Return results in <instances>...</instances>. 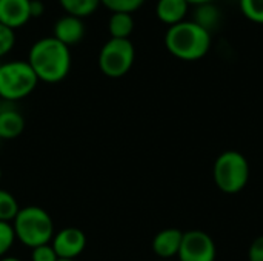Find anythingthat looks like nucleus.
<instances>
[{
    "instance_id": "9",
    "label": "nucleus",
    "mask_w": 263,
    "mask_h": 261,
    "mask_svg": "<svg viewBox=\"0 0 263 261\" xmlns=\"http://www.w3.org/2000/svg\"><path fill=\"white\" fill-rule=\"evenodd\" d=\"M183 240V232L177 228H166L153 238V252L163 261L177 257Z\"/></svg>"
},
{
    "instance_id": "16",
    "label": "nucleus",
    "mask_w": 263,
    "mask_h": 261,
    "mask_svg": "<svg viewBox=\"0 0 263 261\" xmlns=\"http://www.w3.org/2000/svg\"><path fill=\"white\" fill-rule=\"evenodd\" d=\"M59 2L68 14L77 17H85L92 14L100 5V0H59Z\"/></svg>"
},
{
    "instance_id": "20",
    "label": "nucleus",
    "mask_w": 263,
    "mask_h": 261,
    "mask_svg": "<svg viewBox=\"0 0 263 261\" xmlns=\"http://www.w3.org/2000/svg\"><path fill=\"white\" fill-rule=\"evenodd\" d=\"M14 242H15V234L12 225L0 222V258H3V255L12 248Z\"/></svg>"
},
{
    "instance_id": "28",
    "label": "nucleus",
    "mask_w": 263,
    "mask_h": 261,
    "mask_svg": "<svg viewBox=\"0 0 263 261\" xmlns=\"http://www.w3.org/2000/svg\"><path fill=\"white\" fill-rule=\"evenodd\" d=\"M59 261H76V260H59Z\"/></svg>"
},
{
    "instance_id": "11",
    "label": "nucleus",
    "mask_w": 263,
    "mask_h": 261,
    "mask_svg": "<svg viewBox=\"0 0 263 261\" xmlns=\"http://www.w3.org/2000/svg\"><path fill=\"white\" fill-rule=\"evenodd\" d=\"M31 0H0V23L15 29L31 18Z\"/></svg>"
},
{
    "instance_id": "7",
    "label": "nucleus",
    "mask_w": 263,
    "mask_h": 261,
    "mask_svg": "<svg viewBox=\"0 0 263 261\" xmlns=\"http://www.w3.org/2000/svg\"><path fill=\"white\" fill-rule=\"evenodd\" d=\"M216 257L217 248L210 234L199 229L183 232L179 261H216Z\"/></svg>"
},
{
    "instance_id": "15",
    "label": "nucleus",
    "mask_w": 263,
    "mask_h": 261,
    "mask_svg": "<svg viewBox=\"0 0 263 261\" xmlns=\"http://www.w3.org/2000/svg\"><path fill=\"white\" fill-rule=\"evenodd\" d=\"M193 20L211 32L214 28H217V25L220 22V11L217 9V6L213 5V2L211 3H202V5H197Z\"/></svg>"
},
{
    "instance_id": "17",
    "label": "nucleus",
    "mask_w": 263,
    "mask_h": 261,
    "mask_svg": "<svg viewBox=\"0 0 263 261\" xmlns=\"http://www.w3.org/2000/svg\"><path fill=\"white\" fill-rule=\"evenodd\" d=\"M18 211H20V206L15 197L8 191L0 189V222L12 223Z\"/></svg>"
},
{
    "instance_id": "5",
    "label": "nucleus",
    "mask_w": 263,
    "mask_h": 261,
    "mask_svg": "<svg viewBox=\"0 0 263 261\" xmlns=\"http://www.w3.org/2000/svg\"><path fill=\"white\" fill-rule=\"evenodd\" d=\"M39 78L28 62L12 60L0 65V98L17 102L28 97L37 86Z\"/></svg>"
},
{
    "instance_id": "26",
    "label": "nucleus",
    "mask_w": 263,
    "mask_h": 261,
    "mask_svg": "<svg viewBox=\"0 0 263 261\" xmlns=\"http://www.w3.org/2000/svg\"><path fill=\"white\" fill-rule=\"evenodd\" d=\"M0 261H22V260H18L17 257H3V258H0Z\"/></svg>"
},
{
    "instance_id": "6",
    "label": "nucleus",
    "mask_w": 263,
    "mask_h": 261,
    "mask_svg": "<svg viewBox=\"0 0 263 261\" xmlns=\"http://www.w3.org/2000/svg\"><path fill=\"white\" fill-rule=\"evenodd\" d=\"M136 49L129 38H109L99 52V66L106 77H123L134 63Z\"/></svg>"
},
{
    "instance_id": "10",
    "label": "nucleus",
    "mask_w": 263,
    "mask_h": 261,
    "mask_svg": "<svg viewBox=\"0 0 263 261\" xmlns=\"http://www.w3.org/2000/svg\"><path fill=\"white\" fill-rule=\"evenodd\" d=\"M85 31L86 28L82 17L71 15V14L59 17L54 25V37L62 43H65L66 46L79 43L83 38Z\"/></svg>"
},
{
    "instance_id": "4",
    "label": "nucleus",
    "mask_w": 263,
    "mask_h": 261,
    "mask_svg": "<svg viewBox=\"0 0 263 261\" xmlns=\"http://www.w3.org/2000/svg\"><path fill=\"white\" fill-rule=\"evenodd\" d=\"M250 163L247 157L236 151L228 149L222 152L213 166V178L216 186L225 194H239L250 182Z\"/></svg>"
},
{
    "instance_id": "23",
    "label": "nucleus",
    "mask_w": 263,
    "mask_h": 261,
    "mask_svg": "<svg viewBox=\"0 0 263 261\" xmlns=\"http://www.w3.org/2000/svg\"><path fill=\"white\" fill-rule=\"evenodd\" d=\"M248 261H263V235L253 240L248 248Z\"/></svg>"
},
{
    "instance_id": "24",
    "label": "nucleus",
    "mask_w": 263,
    "mask_h": 261,
    "mask_svg": "<svg viewBox=\"0 0 263 261\" xmlns=\"http://www.w3.org/2000/svg\"><path fill=\"white\" fill-rule=\"evenodd\" d=\"M29 8H31V17H39V15H42V14H43V9H45L42 0H31Z\"/></svg>"
},
{
    "instance_id": "8",
    "label": "nucleus",
    "mask_w": 263,
    "mask_h": 261,
    "mask_svg": "<svg viewBox=\"0 0 263 261\" xmlns=\"http://www.w3.org/2000/svg\"><path fill=\"white\" fill-rule=\"evenodd\" d=\"M51 246L60 260H76L86 248V235L79 228H65L54 234Z\"/></svg>"
},
{
    "instance_id": "29",
    "label": "nucleus",
    "mask_w": 263,
    "mask_h": 261,
    "mask_svg": "<svg viewBox=\"0 0 263 261\" xmlns=\"http://www.w3.org/2000/svg\"><path fill=\"white\" fill-rule=\"evenodd\" d=\"M0 65H2V63H0Z\"/></svg>"
},
{
    "instance_id": "22",
    "label": "nucleus",
    "mask_w": 263,
    "mask_h": 261,
    "mask_svg": "<svg viewBox=\"0 0 263 261\" xmlns=\"http://www.w3.org/2000/svg\"><path fill=\"white\" fill-rule=\"evenodd\" d=\"M60 258L57 257L54 248L51 246V243L48 245H42L37 246L34 249H31V261H59Z\"/></svg>"
},
{
    "instance_id": "13",
    "label": "nucleus",
    "mask_w": 263,
    "mask_h": 261,
    "mask_svg": "<svg viewBox=\"0 0 263 261\" xmlns=\"http://www.w3.org/2000/svg\"><path fill=\"white\" fill-rule=\"evenodd\" d=\"M190 3L186 0H159L156 5V14L160 22L173 26L185 20Z\"/></svg>"
},
{
    "instance_id": "25",
    "label": "nucleus",
    "mask_w": 263,
    "mask_h": 261,
    "mask_svg": "<svg viewBox=\"0 0 263 261\" xmlns=\"http://www.w3.org/2000/svg\"><path fill=\"white\" fill-rule=\"evenodd\" d=\"M190 5H202V3H211V2H214V0H186Z\"/></svg>"
},
{
    "instance_id": "3",
    "label": "nucleus",
    "mask_w": 263,
    "mask_h": 261,
    "mask_svg": "<svg viewBox=\"0 0 263 261\" xmlns=\"http://www.w3.org/2000/svg\"><path fill=\"white\" fill-rule=\"evenodd\" d=\"M11 225L15 234V240L31 249L51 243L54 237L52 218L45 209L39 206L20 208Z\"/></svg>"
},
{
    "instance_id": "12",
    "label": "nucleus",
    "mask_w": 263,
    "mask_h": 261,
    "mask_svg": "<svg viewBox=\"0 0 263 261\" xmlns=\"http://www.w3.org/2000/svg\"><path fill=\"white\" fill-rule=\"evenodd\" d=\"M25 129V118L11 102L0 106V140H14Z\"/></svg>"
},
{
    "instance_id": "14",
    "label": "nucleus",
    "mask_w": 263,
    "mask_h": 261,
    "mask_svg": "<svg viewBox=\"0 0 263 261\" xmlns=\"http://www.w3.org/2000/svg\"><path fill=\"white\" fill-rule=\"evenodd\" d=\"M108 29L112 38H129L134 29V18L129 12H112Z\"/></svg>"
},
{
    "instance_id": "18",
    "label": "nucleus",
    "mask_w": 263,
    "mask_h": 261,
    "mask_svg": "<svg viewBox=\"0 0 263 261\" xmlns=\"http://www.w3.org/2000/svg\"><path fill=\"white\" fill-rule=\"evenodd\" d=\"M239 3L247 18L263 25V0H239Z\"/></svg>"
},
{
    "instance_id": "21",
    "label": "nucleus",
    "mask_w": 263,
    "mask_h": 261,
    "mask_svg": "<svg viewBox=\"0 0 263 261\" xmlns=\"http://www.w3.org/2000/svg\"><path fill=\"white\" fill-rule=\"evenodd\" d=\"M14 43H15L14 29L0 23V57L8 54L14 48Z\"/></svg>"
},
{
    "instance_id": "31",
    "label": "nucleus",
    "mask_w": 263,
    "mask_h": 261,
    "mask_svg": "<svg viewBox=\"0 0 263 261\" xmlns=\"http://www.w3.org/2000/svg\"><path fill=\"white\" fill-rule=\"evenodd\" d=\"M162 261H163V260H162Z\"/></svg>"
},
{
    "instance_id": "19",
    "label": "nucleus",
    "mask_w": 263,
    "mask_h": 261,
    "mask_svg": "<svg viewBox=\"0 0 263 261\" xmlns=\"http://www.w3.org/2000/svg\"><path fill=\"white\" fill-rule=\"evenodd\" d=\"M143 2L145 0H100V3H103L112 12H129V14L139 9L143 5Z\"/></svg>"
},
{
    "instance_id": "30",
    "label": "nucleus",
    "mask_w": 263,
    "mask_h": 261,
    "mask_svg": "<svg viewBox=\"0 0 263 261\" xmlns=\"http://www.w3.org/2000/svg\"><path fill=\"white\" fill-rule=\"evenodd\" d=\"M0 142H2V140H0Z\"/></svg>"
},
{
    "instance_id": "2",
    "label": "nucleus",
    "mask_w": 263,
    "mask_h": 261,
    "mask_svg": "<svg viewBox=\"0 0 263 261\" xmlns=\"http://www.w3.org/2000/svg\"><path fill=\"white\" fill-rule=\"evenodd\" d=\"M165 46L174 57L185 62H196L208 54L211 48V32L194 20L185 18L168 28Z\"/></svg>"
},
{
    "instance_id": "27",
    "label": "nucleus",
    "mask_w": 263,
    "mask_h": 261,
    "mask_svg": "<svg viewBox=\"0 0 263 261\" xmlns=\"http://www.w3.org/2000/svg\"><path fill=\"white\" fill-rule=\"evenodd\" d=\"M0 180H2V168H0Z\"/></svg>"
},
{
    "instance_id": "1",
    "label": "nucleus",
    "mask_w": 263,
    "mask_h": 261,
    "mask_svg": "<svg viewBox=\"0 0 263 261\" xmlns=\"http://www.w3.org/2000/svg\"><path fill=\"white\" fill-rule=\"evenodd\" d=\"M37 78L46 83L62 82L71 69L69 46L52 37H42L32 43L28 60Z\"/></svg>"
}]
</instances>
